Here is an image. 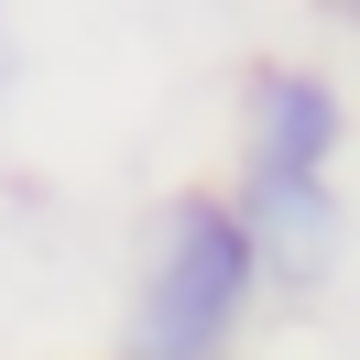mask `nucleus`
<instances>
[{
    "label": "nucleus",
    "instance_id": "nucleus-3",
    "mask_svg": "<svg viewBox=\"0 0 360 360\" xmlns=\"http://www.w3.org/2000/svg\"><path fill=\"white\" fill-rule=\"evenodd\" d=\"M240 131H251V175H328L338 142H349V110H338L328 77L306 66H262L240 98Z\"/></svg>",
    "mask_w": 360,
    "mask_h": 360
},
{
    "label": "nucleus",
    "instance_id": "nucleus-1",
    "mask_svg": "<svg viewBox=\"0 0 360 360\" xmlns=\"http://www.w3.org/2000/svg\"><path fill=\"white\" fill-rule=\"evenodd\" d=\"M251 240L229 219V197H175L142 240L131 284V360H229L251 328Z\"/></svg>",
    "mask_w": 360,
    "mask_h": 360
},
{
    "label": "nucleus",
    "instance_id": "nucleus-2",
    "mask_svg": "<svg viewBox=\"0 0 360 360\" xmlns=\"http://www.w3.org/2000/svg\"><path fill=\"white\" fill-rule=\"evenodd\" d=\"M229 219H240V240H251V284H273V295H328L338 284L349 207H338L328 175H251L240 197H229Z\"/></svg>",
    "mask_w": 360,
    "mask_h": 360
}]
</instances>
